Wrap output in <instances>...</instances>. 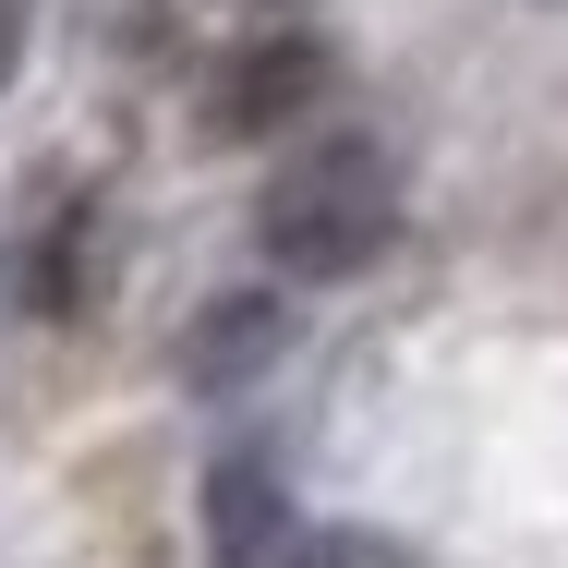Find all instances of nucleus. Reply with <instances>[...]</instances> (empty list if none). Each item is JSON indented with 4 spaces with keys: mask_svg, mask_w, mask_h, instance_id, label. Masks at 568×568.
<instances>
[{
    "mask_svg": "<svg viewBox=\"0 0 568 568\" xmlns=\"http://www.w3.org/2000/svg\"><path fill=\"white\" fill-rule=\"evenodd\" d=\"M206 557L219 568H291V496H278V471L266 459H230L219 484H206Z\"/></svg>",
    "mask_w": 568,
    "mask_h": 568,
    "instance_id": "2",
    "label": "nucleus"
},
{
    "mask_svg": "<svg viewBox=\"0 0 568 568\" xmlns=\"http://www.w3.org/2000/svg\"><path fill=\"white\" fill-rule=\"evenodd\" d=\"M291 568H412V557H399L387 532H315V545H303Z\"/></svg>",
    "mask_w": 568,
    "mask_h": 568,
    "instance_id": "4",
    "label": "nucleus"
},
{
    "mask_svg": "<svg viewBox=\"0 0 568 568\" xmlns=\"http://www.w3.org/2000/svg\"><path fill=\"white\" fill-rule=\"evenodd\" d=\"M315 85H327V61H315L303 37H266V49L230 61V85L206 98V121H219V133H278V121L315 110Z\"/></svg>",
    "mask_w": 568,
    "mask_h": 568,
    "instance_id": "3",
    "label": "nucleus"
},
{
    "mask_svg": "<svg viewBox=\"0 0 568 568\" xmlns=\"http://www.w3.org/2000/svg\"><path fill=\"white\" fill-rule=\"evenodd\" d=\"M387 230H399V158H387L375 133L303 145V158L266 182V206H254L266 266H291V278H351V266H375Z\"/></svg>",
    "mask_w": 568,
    "mask_h": 568,
    "instance_id": "1",
    "label": "nucleus"
},
{
    "mask_svg": "<svg viewBox=\"0 0 568 568\" xmlns=\"http://www.w3.org/2000/svg\"><path fill=\"white\" fill-rule=\"evenodd\" d=\"M0 49H12V12H0Z\"/></svg>",
    "mask_w": 568,
    "mask_h": 568,
    "instance_id": "5",
    "label": "nucleus"
}]
</instances>
